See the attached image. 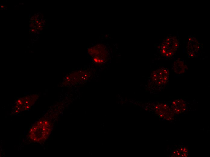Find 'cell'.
<instances>
[{"label": "cell", "instance_id": "obj_3", "mask_svg": "<svg viewBox=\"0 0 210 157\" xmlns=\"http://www.w3.org/2000/svg\"><path fill=\"white\" fill-rule=\"evenodd\" d=\"M37 95H32L25 97L17 100L16 103V111L19 112L29 109L37 99Z\"/></svg>", "mask_w": 210, "mask_h": 157}, {"label": "cell", "instance_id": "obj_1", "mask_svg": "<svg viewBox=\"0 0 210 157\" xmlns=\"http://www.w3.org/2000/svg\"><path fill=\"white\" fill-rule=\"evenodd\" d=\"M52 129V125L49 121L41 120L35 123L29 131V138L33 141L42 143L49 137Z\"/></svg>", "mask_w": 210, "mask_h": 157}, {"label": "cell", "instance_id": "obj_2", "mask_svg": "<svg viewBox=\"0 0 210 157\" xmlns=\"http://www.w3.org/2000/svg\"><path fill=\"white\" fill-rule=\"evenodd\" d=\"M178 45V40L176 38L173 37H167L161 44V52L167 57L171 56L176 50Z\"/></svg>", "mask_w": 210, "mask_h": 157}]
</instances>
